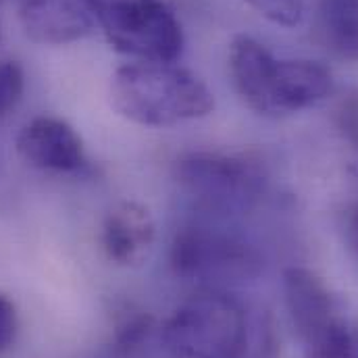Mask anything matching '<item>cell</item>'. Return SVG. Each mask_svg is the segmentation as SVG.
I'll return each instance as SVG.
<instances>
[{
  "mask_svg": "<svg viewBox=\"0 0 358 358\" xmlns=\"http://www.w3.org/2000/svg\"><path fill=\"white\" fill-rule=\"evenodd\" d=\"M304 358H358V346L350 331H344L317 346L304 348Z\"/></svg>",
  "mask_w": 358,
  "mask_h": 358,
  "instance_id": "cell-16",
  "label": "cell"
},
{
  "mask_svg": "<svg viewBox=\"0 0 358 358\" xmlns=\"http://www.w3.org/2000/svg\"><path fill=\"white\" fill-rule=\"evenodd\" d=\"M92 21L106 42L140 63H173L183 50V31L165 0H88Z\"/></svg>",
  "mask_w": 358,
  "mask_h": 358,
  "instance_id": "cell-5",
  "label": "cell"
},
{
  "mask_svg": "<svg viewBox=\"0 0 358 358\" xmlns=\"http://www.w3.org/2000/svg\"><path fill=\"white\" fill-rule=\"evenodd\" d=\"M319 29L329 50L358 63V0H321Z\"/></svg>",
  "mask_w": 358,
  "mask_h": 358,
  "instance_id": "cell-11",
  "label": "cell"
},
{
  "mask_svg": "<svg viewBox=\"0 0 358 358\" xmlns=\"http://www.w3.org/2000/svg\"><path fill=\"white\" fill-rule=\"evenodd\" d=\"M155 242V219L138 202H119L102 221L100 246L115 265H134L142 261Z\"/></svg>",
  "mask_w": 358,
  "mask_h": 358,
  "instance_id": "cell-10",
  "label": "cell"
},
{
  "mask_svg": "<svg viewBox=\"0 0 358 358\" xmlns=\"http://www.w3.org/2000/svg\"><path fill=\"white\" fill-rule=\"evenodd\" d=\"M150 325H152V319L142 313V310H127L121 321L117 323V329H115V344L119 350H131L136 348L150 331Z\"/></svg>",
  "mask_w": 358,
  "mask_h": 358,
  "instance_id": "cell-14",
  "label": "cell"
},
{
  "mask_svg": "<svg viewBox=\"0 0 358 358\" xmlns=\"http://www.w3.org/2000/svg\"><path fill=\"white\" fill-rule=\"evenodd\" d=\"M163 344L173 358H242L248 348V317L223 289H202L167 319Z\"/></svg>",
  "mask_w": 358,
  "mask_h": 358,
  "instance_id": "cell-3",
  "label": "cell"
},
{
  "mask_svg": "<svg viewBox=\"0 0 358 358\" xmlns=\"http://www.w3.org/2000/svg\"><path fill=\"white\" fill-rule=\"evenodd\" d=\"M257 13L267 17L268 21L285 27H294L302 21L304 0H244Z\"/></svg>",
  "mask_w": 358,
  "mask_h": 358,
  "instance_id": "cell-13",
  "label": "cell"
},
{
  "mask_svg": "<svg viewBox=\"0 0 358 358\" xmlns=\"http://www.w3.org/2000/svg\"><path fill=\"white\" fill-rule=\"evenodd\" d=\"M283 294L292 327L304 348L350 331L338 298L315 271L304 267L285 268Z\"/></svg>",
  "mask_w": 358,
  "mask_h": 358,
  "instance_id": "cell-7",
  "label": "cell"
},
{
  "mask_svg": "<svg viewBox=\"0 0 358 358\" xmlns=\"http://www.w3.org/2000/svg\"><path fill=\"white\" fill-rule=\"evenodd\" d=\"M25 90V76L19 63L0 61V121L19 104Z\"/></svg>",
  "mask_w": 358,
  "mask_h": 358,
  "instance_id": "cell-12",
  "label": "cell"
},
{
  "mask_svg": "<svg viewBox=\"0 0 358 358\" xmlns=\"http://www.w3.org/2000/svg\"><path fill=\"white\" fill-rule=\"evenodd\" d=\"M229 73L242 100L265 117L294 115L334 92L327 67L304 59H277L250 36L234 38Z\"/></svg>",
  "mask_w": 358,
  "mask_h": 358,
  "instance_id": "cell-1",
  "label": "cell"
},
{
  "mask_svg": "<svg viewBox=\"0 0 358 358\" xmlns=\"http://www.w3.org/2000/svg\"><path fill=\"white\" fill-rule=\"evenodd\" d=\"M2 2V0H0ZM0 38H2V25H0Z\"/></svg>",
  "mask_w": 358,
  "mask_h": 358,
  "instance_id": "cell-19",
  "label": "cell"
},
{
  "mask_svg": "<svg viewBox=\"0 0 358 358\" xmlns=\"http://www.w3.org/2000/svg\"><path fill=\"white\" fill-rule=\"evenodd\" d=\"M25 34L38 44H71L88 36L94 21L88 0H15Z\"/></svg>",
  "mask_w": 358,
  "mask_h": 358,
  "instance_id": "cell-9",
  "label": "cell"
},
{
  "mask_svg": "<svg viewBox=\"0 0 358 358\" xmlns=\"http://www.w3.org/2000/svg\"><path fill=\"white\" fill-rule=\"evenodd\" d=\"M110 102L138 125L167 127L206 117L215 108L208 86L173 63H134L119 67L110 82Z\"/></svg>",
  "mask_w": 358,
  "mask_h": 358,
  "instance_id": "cell-2",
  "label": "cell"
},
{
  "mask_svg": "<svg viewBox=\"0 0 358 358\" xmlns=\"http://www.w3.org/2000/svg\"><path fill=\"white\" fill-rule=\"evenodd\" d=\"M23 161L40 171L76 176L88 167V157L80 134L63 119L42 115L31 119L17 138Z\"/></svg>",
  "mask_w": 358,
  "mask_h": 358,
  "instance_id": "cell-8",
  "label": "cell"
},
{
  "mask_svg": "<svg viewBox=\"0 0 358 358\" xmlns=\"http://www.w3.org/2000/svg\"><path fill=\"white\" fill-rule=\"evenodd\" d=\"M179 187L208 213H246L267 189V171L259 159L236 152H187L173 167Z\"/></svg>",
  "mask_w": 358,
  "mask_h": 358,
  "instance_id": "cell-4",
  "label": "cell"
},
{
  "mask_svg": "<svg viewBox=\"0 0 358 358\" xmlns=\"http://www.w3.org/2000/svg\"><path fill=\"white\" fill-rule=\"evenodd\" d=\"M171 268L183 281L219 289L223 283H242L259 275L261 255L240 236L194 223L181 227L171 242Z\"/></svg>",
  "mask_w": 358,
  "mask_h": 358,
  "instance_id": "cell-6",
  "label": "cell"
},
{
  "mask_svg": "<svg viewBox=\"0 0 358 358\" xmlns=\"http://www.w3.org/2000/svg\"><path fill=\"white\" fill-rule=\"evenodd\" d=\"M17 308L13 304V300L0 292V355L6 352L17 338Z\"/></svg>",
  "mask_w": 358,
  "mask_h": 358,
  "instance_id": "cell-17",
  "label": "cell"
},
{
  "mask_svg": "<svg viewBox=\"0 0 358 358\" xmlns=\"http://www.w3.org/2000/svg\"><path fill=\"white\" fill-rule=\"evenodd\" d=\"M336 127L358 152V88L346 92L336 106Z\"/></svg>",
  "mask_w": 358,
  "mask_h": 358,
  "instance_id": "cell-15",
  "label": "cell"
},
{
  "mask_svg": "<svg viewBox=\"0 0 358 358\" xmlns=\"http://www.w3.org/2000/svg\"><path fill=\"white\" fill-rule=\"evenodd\" d=\"M346 238H348L350 248L358 257V204L352 206L346 215Z\"/></svg>",
  "mask_w": 358,
  "mask_h": 358,
  "instance_id": "cell-18",
  "label": "cell"
}]
</instances>
